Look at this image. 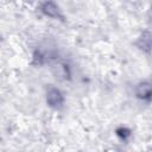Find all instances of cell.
<instances>
[{"mask_svg": "<svg viewBox=\"0 0 152 152\" xmlns=\"http://www.w3.org/2000/svg\"><path fill=\"white\" fill-rule=\"evenodd\" d=\"M135 94L141 100H150L152 99V84L148 82H142L137 86Z\"/></svg>", "mask_w": 152, "mask_h": 152, "instance_id": "7a4b0ae2", "label": "cell"}, {"mask_svg": "<svg viewBox=\"0 0 152 152\" xmlns=\"http://www.w3.org/2000/svg\"><path fill=\"white\" fill-rule=\"evenodd\" d=\"M46 102L50 107L59 108L63 104V95L62 93L56 88H50L46 94Z\"/></svg>", "mask_w": 152, "mask_h": 152, "instance_id": "6da1fadb", "label": "cell"}]
</instances>
